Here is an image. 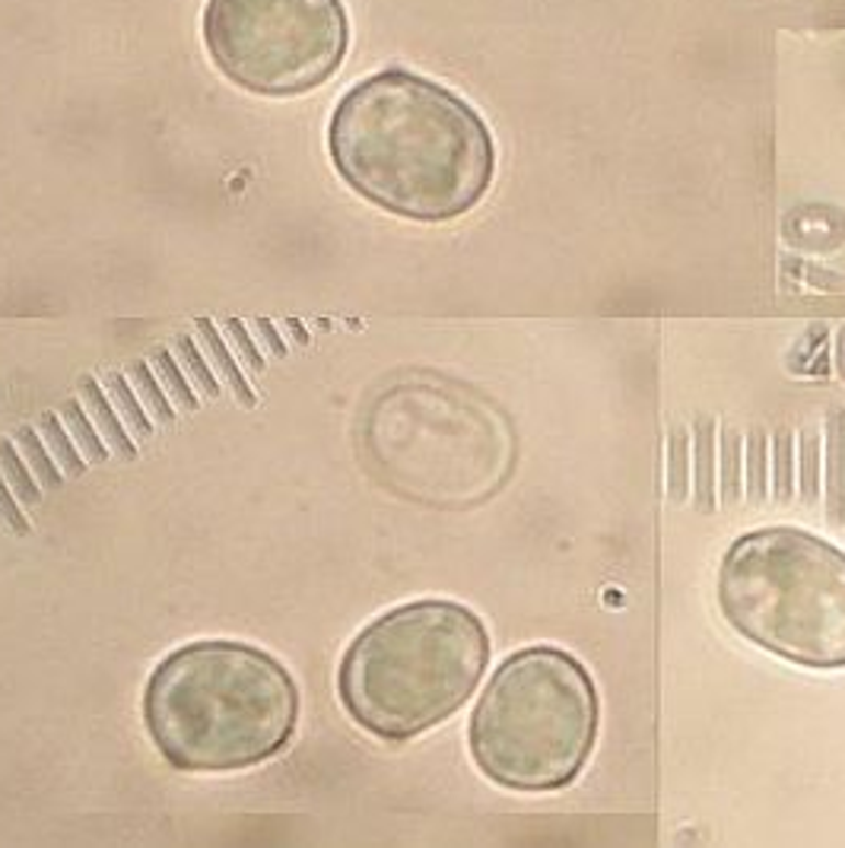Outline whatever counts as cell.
Masks as SVG:
<instances>
[{"instance_id":"2e32d148","label":"cell","mask_w":845,"mask_h":848,"mask_svg":"<svg viewBox=\"0 0 845 848\" xmlns=\"http://www.w3.org/2000/svg\"><path fill=\"white\" fill-rule=\"evenodd\" d=\"M23 464H26V457L16 455L13 442H10V439H0V474L7 477L13 496H16L23 506H35V502L42 499V489L32 480V474Z\"/></svg>"},{"instance_id":"e0dca14e","label":"cell","mask_w":845,"mask_h":848,"mask_svg":"<svg viewBox=\"0 0 845 848\" xmlns=\"http://www.w3.org/2000/svg\"><path fill=\"white\" fill-rule=\"evenodd\" d=\"M719 461H722V502L724 506H734L741 499V461H744L741 432L724 429Z\"/></svg>"},{"instance_id":"603a6c76","label":"cell","mask_w":845,"mask_h":848,"mask_svg":"<svg viewBox=\"0 0 845 848\" xmlns=\"http://www.w3.org/2000/svg\"><path fill=\"white\" fill-rule=\"evenodd\" d=\"M179 353H181V360H184L188 375H191V382H194V388H198V392H204L207 397H219V382L213 378L211 365H207V360L201 357V350L194 347V340H191V337H179Z\"/></svg>"},{"instance_id":"44dd1931","label":"cell","mask_w":845,"mask_h":848,"mask_svg":"<svg viewBox=\"0 0 845 848\" xmlns=\"http://www.w3.org/2000/svg\"><path fill=\"white\" fill-rule=\"evenodd\" d=\"M766 464H769L766 432L751 429V436H747V499L754 506L766 502Z\"/></svg>"},{"instance_id":"52a82bcc","label":"cell","mask_w":845,"mask_h":848,"mask_svg":"<svg viewBox=\"0 0 845 848\" xmlns=\"http://www.w3.org/2000/svg\"><path fill=\"white\" fill-rule=\"evenodd\" d=\"M826 516L845 524V410L826 417Z\"/></svg>"},{"instance_id":"cb8c5ba5","label":"cell","mask_w":845,"mask_h":848,"mask_svg":"<svg viewBox=\"0 0 845 848\" xmlns=\"http://www.w3.org/2000/svg\"><path fill=\"white\" fill-rule=\"evenodd\" d=\"M23 502L13 496V489L7 484V477L0 474V518L10 524V531L13 534H30V521L23 516V509H20Z\"/></svg>"},{"instance_id":"9c48e42d","label":"cell","mask_w":845,"mask_h":848,"mask_svg":"<svg viewBox=\"0 0 845 848\" xmlns=\"http://www.w3.org/2000/svg\"><path fill=\"white\" fill-rule=\"evenodd\" d=\"M694 506L699 512H712L716 499V426L709 420L694 429Z\"/></svg>"},{"instance_id":"7402d4cb","label":"cell","mask_w":845,"mask_h":848,"mask_svg":"<svg viewBox=\"0 0 845 848\" xmlns=\"http://www.w3.org/2000/svg\"><path fill=\"white\" fill-rule=\"evenodd\" d=\"M801 499L814 506L820 499V436L816 429L801 432Z\"/></svg>"},{"instance_id":"7a4b0ae2","label":"cell","mask_w":845,"mask_h":848,"mask_svg":"<svg viewBox=\"0 0 845 848\" xmlns=\"http://www.w3.org/2000/svg\"><path fill=\"white\" fill-rule=\"evenodd\" d=\"M144 719L159 754L181 772L251 769L293 737L300 690L268 652L211 638L159 662Z\"/></svg>"},{"instance_id":"3957f363","label":"cell","mask_w":845,"mask_h":848,"mask_svg":"<svg viewBox=\"0 0 845 848\" xmlns=\"http://www.w3.org/2000/svg\"><path fill=\"white\" fill-rule=\"evenodd\" d=\"M489 665V636L474 610L414 601L369 623L347 648L337 693L369 734L404 744L452 719Z\"/></svg>"},{"instance_id":"7c38bea8","label":"cell","mask_w":845,"mask_h":848,"mask_svg":"<svg viewBox=\"0 0 845 848\" xmlns=\"http://www.w3.org/2000/svg\"><path fill=\"white\" fill-rule=\"evenodd\" d=\"M64 423L70 429V436L77 439V445H80V452L87 457V464H105V461H109V449L102 445L99 429H92L90 417L83 414V404H80L77 397L64 404Z\"/></svg>"},{"instance_id":"d6986e66","label":"cell","mask_w":845,"mask_h":848,"mask_svg":"<svg viewBox=\"0 0 845 848\" xmlns=\"http://www.w3.org/2000/svg\"><path fill=\"white\" fill-rule=\"evenodd\" d=\"M20 445H23V457H26V464H32L38 484L45 486V489H58L60 480H64V471L58 467V461L42 449V439L35 436L32 426L20 429Z\"/></svg>"},{"instance_id":"4fadbf2b","label":"cell","mask_w":845,"mask_h":848,"mask_svg":"<svg viewBox=\"0 0 845 848\" xmlns=\"http://www.w3.org/2000/svg\"><path fill=\"white\" fill-rule=\"evenodd\" d=\"M690 489V439L687 429H674L667 442V496L684 502Z\"/></svg>"},{"instance_id":"5b68a950","label":"cell","mask_w":845,"mask_h":848,"mask_svg":"<svg viewBox=\"0 0 845 848\" xmlns=\"http://www.w3.org/2000/svg\"><path fill=\"white\" fill-rule=\"evenodd\" d=\"M719 607L734 633L811 670L845 667V553L801 528H759L728 546Z\"/></svg>"},{"instance_id":"8992f818","label":"cell","mask_w":845,"mask_h":848,"mask_svg":"<svg viewBox=\"0 0 845 848\" xmlns=\"http://www.w3.org/2000/svg\"><path fill=\"white\" fill-rule=\"evenodd\" d=\"M204 42L241 90L296 95L334 77L350 23L340 0H207Z\"/></svg>"},{"instance_id":"ffe728a7","label":"cell","mask_w":845,"mask_h":848,"mask_svg":"<svg viewBox=\"0 0 845 848\" xmlns=\"http://www.w3.org/2000/svg\"><path fill=\"white\" fill-rule=\"evenodd\" d=\"M131 378L140 392V404L156 417V423H172L176 420V407L169 404V397L162 394V385L156 382V375L150 372L147 363L131 365Z\"/></svg>"},{"instance_id":"4316f807","label":"cell","mask_w":845,"mask_h":848,"mask_svg":"<svg viewBox=\"0 0 845 848\" xmlns=\"http://www.w3.org/2000/svg\"><path fill=\"white\" fill-rule=\"evenodd\" d=\"M840 375L845 378V328L843 333H840Z\"/></svg>"},{"instance_id":"5bb4252c","label":"cell","mask_w":845,"mask_h":848,"mask_svg":"<svg viewBox=\"0 0 845 848\" xmlns=\"http://www.w3.org/2000/svg\"><path fill=\"white\" fill-rule=\"evenodd\" d=\"M153 363H156V372H159V382H162L166 394L176 400V407H179L181 414H194L201 407V397L194 394L191 382L184 378V372L176 365V357L169 350H156Z\"/></svg>"},{"instance_id":"277c9868","label":"cell","mask_w":845,"mask_h":848,"mask_svg":"<svg viewBox=\"0 0 845 848\" xmlns=\"http://www.w3.org/2000/svg\"><path fill=\"white\" fill-rule=\"evenodd\" d=\"M598 737V690L560 648H525L496 667L471 715V754L509 791H560L585 769Z\"/></svg>"},{"instance_id":"ac0fdd59","label":"cell","mask_w":845,"mask_h":848,"mask_svg":"<svg viewBox=\"0 0 845 848\" xmlns=\"http://www.w3.org/2000/svg\"><path fill=\"white\" fill-rule=\"evenodd\" d=\"M773 489H776V502H791L795 496V439L788 429L776 432L773 442Z\"/></svg>"},{"instance_id":"ba28073f","label":"cell","mask_w":845,"mask_h":848,"mask_svg":"<svg viewBox=\"0 0 845 848\" xmlns=\"http://www.w3.org/2000/svg\"><path fill=\"white\" fill-rule=\"evenodd\" d=\"M80 394H83V404L90 407V417L95 429H99V436L109 439V445H112L124 461H134V457H137V445H134L131 436L124 432L121 417L115 414V407L109 404V397L102 394L99 382L90 378V375H83V378H80Z\"/></svg>"},{"instance_id":"8fae6325","label":"cell","mask_w":845,"mask_h":848,"mask_svg":"<svg viewBox=\"0 0 845 848\" xmlns=\"http://www.w3.org/2000/svg\"><path fill=\"white\" fill-rule=\"evenodd\" d=\"M105 385H109V394H112V400H115V407H119L124 417V423L131 426V432H134V439H140V442H147L153 436V423L150 417H147V407L137 400V394L134 388L124 382V375L119 372H112L109 378H105Z\"/></svg>"},{"instance_id":"6da1fadb","label":"cell","mask_w":845,"mask_h":848,"mask_svg":"<svg viewBox=\"0 0 845 848\" xmlns=\"http://www.w3.org/2000/svg\"><path fill=\"white\" fill-rule=\"evenodd\" d=\"M328 150L357 194L420 223L474 211L496 172L481 115L410 70H382L347 92L334 109Z\"/></svg>"},{"instance_id":"d4e9b609","label":"cell","mask_w":845,"mask_h":848,"mask_svg":"<svg viewBox=\"0 0 845 848\" xmlns=\"http://www.w3.org/2000/svg\"><path fill=\"white\" fill-rule=\"evenodd\" d=\"M226 331L233 333V340H236V347H239V357L245 369H251V372H261L264 369V357L258 353V347L248 340V331H245V325H241L239 318H229L226 321Z\"/></svg>"},{"instance_id":"30bf717a","label":"cell","mask_w":845,"mask_h":848,"mask_svg":"<svg viewBox=\"0 0 845 848\" xmlns=\"http://www.w3.org/2000/svg\"><path fill=\"white\" fill-rule=\"evenodd\" d=\"M198 331H201V343L207 347V353L213 357V363H216V369H219V375L229 382V388L236 392L241 407H255V404H258V397H255V392L248 388V382H245V375H241L236 357H233V353H229V347L223 343V337H219V331L213 328L211 318H201V321H198Z\"/></svg>"},{"instance_id":"9a60e30c","label":"cell","mask_w":845,"mask_h":848,"mask_svg":"<svg viewBox=\"0 0 845 848\" xmlns=\"http://www.w3.org/2000/svg\"><path fill=\"white\" fill-rule=\"evenodd\" d=\"M42 432H45L48 449H55V455H58L64 477H83V474H87V457L77 452L70 432L60 426L58 414H45V417H42Z\"/></svg>"},{"instance_id":"484cf974","label":"cell","mask_w":845,"mask_h":848,"mask_svg":"<svg viewBox=\"0 0 845 848\" xmlns=\"http://www.w3.org/2000/svg\"><path fill=\"white\" fill-rule=\"evenodd\" d=\"M258 328H261V331L268 333V343H271L273 353H277V357H283V353H286V347H283V340H280V337H277V333H273L271 321H258Z\"/></svg>"}]
</instances>
